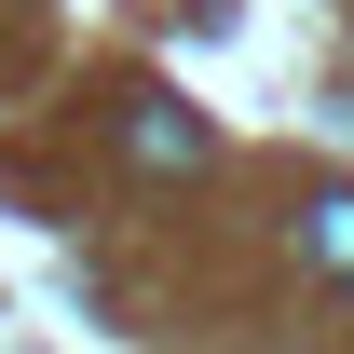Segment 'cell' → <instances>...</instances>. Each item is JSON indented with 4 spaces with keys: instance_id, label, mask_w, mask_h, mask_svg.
<instances>
[{
    "instance_id": "cell-1",
    "label": "cell",
    "mask_w": 354,
    "mask_h": 354,
    "mask_svg": "<svg viewBox=\"0 0 354 354\" xmlns=\"http://www.w3.org/2000/svg\"><path fill=\"white\" fill-rule=\"evenodd\" d=\"M123 150H136L150 177H205V164H218V136L191 123L177 95H136V109H123Z\"/></svg>"
},
{
    "instance_id": "cell-2",
    "label": "cell",
    "mask_w": 354,
    "mask_h": 354,
    "mask_svg": "<svg viewBox=\"0 0 354 354\" xmlns=\"http://www.w3.org/2000/svg\"><path fill=\"white\" fill-rule=\"evenodd\" d=\"M300 259L327 272V286H354V191H313L300 205Z\"/></svg>"
}]
</instances>
